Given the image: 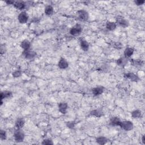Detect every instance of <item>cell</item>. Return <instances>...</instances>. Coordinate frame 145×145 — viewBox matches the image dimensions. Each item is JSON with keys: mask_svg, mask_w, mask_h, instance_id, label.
I'll list each match as a JSON object with an SVG mask.
<instances>
[{"mask_svg": "<svg viewBox=\"0 0 145 145\" xmlns=\"http://www.w3.org/2000/svg\"><path fill=\"white\" fill-rule=\"evenodd\" d=\"M25 137V134L22 129H16L14 134V138L16 142H22L23 141Z\"/></svg>", "mask_w": 145, "mask_h": 145, "instance_id": "cell-1", "label": "cell"}, {"mask_svg": "<svg viewBox=\"0 0 145 145\" xmlns=\"http://www.w3.org/2000/svg\"><path fill=\"white\" fill-rule=\"evenodd\" d=\"M82 26L80 25H79V24H77V25H76L72 27L70 30L69 32L71 35L73 36H77L80 35L82 32Z\"/></svg>", "mask_w": 145, "mask_h": 145, "instance_id": "cell-2", "label": "cell"}, {"mask_svg": "<svg viewBox=\"0 0 145 145\" xmlns=\"http://www.w3.org/2000/svg\"><path fill=\"white\" fill-rule=\"evenodd\" d=\"M119 126L121 127L124 130L130 131L133 129V124L130 121H123L121 122Z\"/></svg>", "mask_w": 145, "mask_h": 145, "instance_id": "cell-3", "label": "cell"}, {"mask_svg": "<svg viewBox=\"0 0 145 145\" xmlns=\"http://www.w3.org/2000/svg\"><path fill=\"white\" fill-rule=\"evenodd\" d=\"M116 24H118L121 27L126 28L129 26V22L121 16H118L116 18Z\"/></svg>", "mask_w": 145, "mask_h": 145, "instance_id": "cell-4", "label": "cell"}, {"mask_svg": "<svg viewBox=\"0 0 145 145\" xmlns=\"http://www.w3.org/2000/svg\"><path fill=\"white\" fill-rule=\"evenodd\" d=\"M29 15L27 14L26 12H22L20 13L18 16V21L21 24H25L29 20Z\"/></svg>", "mask_w": 145, "mask_h": 145, "instance_id": "cell-5", "label": "cell"}, {"mask_svg": "<svg viewBox=\"0 0 145 145\" xmlns=\"http://www.w3.org/2000/svg\"><path fill=\"white\" fill-rule=\"evenodd\" d=\"M78 18L82 21H86L89 18V14L87 12L86 10H81L78 12Z\"/></svg>", "mask_w": 145, "mask_h": 145, "instance_id": "cell-6", "label": "cell"}, {"mask_svg": "<svg viewBox=\"0 0 145 145\" xmlns=\"http://www.w3.org/2000/svg\"><path fill=\"white\" fill-rule=\"evenodd\" d=\"M23 56L25 57L28 60H32L35 58L36 56V53L35 52L31 51L30 49L27 51H24L23 53Z\"/></svg>", "mask_w": 145, "mask_h": 145, "instance_id": "cell-7", "label": "cell"}, {"mask_svg": "<svg viewBox=\"0 0 145 145\" xmlns=\"http://www.w3.org/2000/svg\"><path fill=\"white\" fill-rule=\"evenodd\" d=\"M124 77L126 78L130 79V81L133 82H138L140 81V78L138 76H137L136 74H134L133 72H127L124 75Z\"/></svg>", "mask_w": 145, "mask_h": 145, "instance_id": "cell-8", "label": "cell"}, {"mask_svg": "<svg viewBox=\"0 0 145 145\" xmlns=\"http://www.w3.org/2000/svg\"><path fill=\"white\" fill-rule=\"evenodd\" d=\"M58 66L61 69H66L69 66V64L64 58H61L58 63Z\"/></svg>", "mask_w": 145, "mask_h": 145, "instance_id": "cell-9", "label": "cell"}, {"mask_svg": "<svg viewBox=\"0 0 145 145\" xmlns=\"http://www.w3.org/2000/svg\"><path fill=\"white\" fill-rule=\"evenodd\" d=\"M58 108L59 111L62 114H65L67 112V110L68 108V105L66 103H60L58 105Z\"/></svg>", "mask_w": 145, "mask_h": 145, "instance_id": "cell-10", "label": "cell"}, {"mask_svg": "<svg viewBox=\"0 0 145 145\" xmlns=\"http://www.w3.org/2000/svg\"><path fill=\"white\" fill-rule=\"evenodd\" d=\"M25 124V121L23 119L19 118L16 120L15 127L16 129H22Z\"/></svg>", "mask_w": 145, "mask_h": 145, "instance_id": "cell-11", "label": "cell"}, {"mask_svg": "<svg viewBox=\"0 0 145 145\" xmlns=\"http://www.w3.org/2000/svg\"><path fill=\"white\" fill-rule=\"evenodd\" d=\"M127 58L124 56L119 58V59L116 61V64H117V65H119V66L121 67L125 66L127 64Z\"/></svg>", "mask_w": 145, "mask_h": 145, "instance_id": "cell-12", "label": "cell"}, {"mask_svg": "<svg viewBox=\"0 0 145 145\" xmlns=\"http://www.w3.org/2000/svg\"><path fill=\"white\" fill-rule=\"evenodd\" d=\"M31 47V43L28 40H24L20 43V47H21L24 51L29 50Z\"/></svg>", "mask_w": 145, "mask_h": 145, "instance_id": "cell-13", "label": "cell"}, {"mask_svg": "<svg viewBox=\"0 0 145 145\" xmlns=\"http://www.w3.org/2000/svg\"><path fill=\"white\" fill-rule=\"evenodd\" d=\"M80 46L81 49L83 51H87L89 49V44L87 41L85 39H81L80 40Z\"/></svg>", "mask_w": 145, "mask_h": 145, "instance_id": "cell-14", "label": "cell"}, {"mask_svg": "<svg viewBox=\"0 0 145 145\" xmlns=\"http://www.w3.org/2000/svg\"><path fill=\"white\" fill-rule=\"evenodd\" d=\"M134 52V50L133 48H130V47L126 48V49L124 50V57L127 58L130 57L133 54Z\"/></svg>", "mask_w": 145, "mask_h": 145, "instance_id": "cell-15", "label": "cell"}, {"mask_svg": "<svg viewBox=\"0 0 145 145\" xmlns=\"http://www.w3.org/2000/svg\"><path fill=\"white\" fill-rule=\"evenodd\" d=\"M14 6L15 8L19 10H23L26 8V3L23 1H15Z\"/></svg>", "mask_w": 145, "mask_h": 145, "instance_id": "cell-16", "label": "cell"}, {"mask_svg": "<svg viewBox=\"0 0 145 145\" xmlns=\"http://www.w3.org/2000/svg\"><path fill=\"white\" fill-rule=\"evenodd\" d=\"M104 92V88L102 87H95L92 90V92L94 96H99L102 94Z\"/></svg>", "mask_w": 145, "mask_h": 145, "instance_id": "cell-17", "label": "cell"}, {"mask_svg": "<svg viewBox=\"0 0 145 145\" xmlns=\"http://www.w3.org/2000/svg\"><path fill=\"white\" fill-rule=\"evenodd\" d=\"M108 140L107 138L106 137H103V136L98 137L96 138V143H98L99 144H101V145L106 144L108 142Z\"/></svg>", "mask_w": 145, "mask_h": 145, "instance_id": "cell-18", "label": "cell"}, {"mask_svg": "<svg viewBox=\"0 0 145 145\" xmlns=\"http://www.w3.org/2000/svg\"><path fill=\"white\" fill-rule=\"evenodd\" d=\"M90 115L96 117H101L103 115V112L101 109H96L92 110L90 112Z\"/></svg>", "mask_w": 145, "mask_h": 145, "instance_id": "cell-19", "label": "cell"}, {"mask_svg": "<svg viewBox=\"0 0 145 145\" xmlns=\"http://www.w3.org/2000/svg\"><path fill=\"white\" fill-rule=\"evenodd\" d=\"M106 29L109 31L115 30L117 27V24L113 22H107L106 23Z\"/></svg>", "mask_w": 145, "mask_h": 145, "instance_id": "cell-20", "label": "cell"}, {"mask_svg": "<svg viewBox=\"0 0 145 145\" xmlns=\"http://www.w3.org/2000/svg\"><path fill=\"white\" fill-rule=\"evenodd\" d=\"M132 116L134 119H140L142 116V112L141 110L137 109L134 110L132 112Z\"/></svg>", "mask_w": 145, "mask_h": 145, "instance_id": "cell-21", "label": "cell"}, {"mask_svg": "<svg viewBox=\"0 0 145 145\" xmlns=\"http://www.w3.org/2000/svg\"><path fill=\"white\" fill-rule=\"evenodd\" d=\"M54 9L53 8L51 5L47 6L44 9V13L47 15L51 16L53 14Z\"/></svg>", "mask_w": 145, "mask_h": 145, "instance_id": "cell-22", "label": "cell"}, {"mask_svg": "<svg viewBox=\"0 0 145 145\" xmlns=\"http://www.w3.org/2000/svg\"><path fill=\"white\" fill-rule=\"evenodd\" d=\"M121 121L117 117H114L110 120V124L114 126H119Z\"/></svg>", "mask_w": 145, "mask_h": 145, "instance_id": "cell-23", "label": "cell"}, {"mask_svg": "<svg viewBox=\"0 0 145 145\" xmlns=\"http://www.w3.org/2000/svg\"><path fill=\"white\" fill-rule=\"evenodd\" d=\"M12 96V92L10 91H5L1 93V100L3 101V99H6L11 97Z\"/></svg>", "mask_w": 145, "mask_h": 145, "instance_id": "cell-24", "label": "cell"}, {"mask_svg": "<svg viewBox=\"0 0 145 145\" xmlns=\"http://www.w3.org/2000/svg\"><path fill=\"white\" fill-rule=\"evenodd\" d=\"M7 138V134L6 131L4 130L1 129L0 130V138L2 141L5 140Z\"/></svg>", "mask_w": 145, "mask_h": 145, "instance_id": "cell-25", "label": "cell"}, {"mask_svg": "<svg viewBox=\"0 0 145 145\" xmlns=\"http://www.w3.org/2000/svg\"><path fill=\"white\" fill-rule=\"evenodd\" d=\"M42 144H46V145L53 144V141L50 139H46L43 141Z\"/></svg>", "mask_w": 145, "mask_h": 145, "instance_id": "cell-26", "label": "cell"}, {"mask_svg": "<svg viewBox=\"0 0 145 145\" xmlns=\"http://www.w3.org/2000/svg\"><path fill=\"white\" fill-rule=\"evenodd\" d=\"M20 75H21V71H20L19 70L15 71L13 73V76L14 78H18Z\"/></svg>", "mask_w": 145, "mask_h": 145, "instance_id": "cell-27", "label": "cell"}, {"mask_svg": "<svg viewBox=\"0 0 145 145\" xmlns=\"http://www.w3.org/2000/svg\"><path fill=\"white\" fill-rule=\"evenodd\" d=\"M133 61V64L134 65H136V66H138V65H139V66H141V65L143 64V62L141 60H134Z\"/></svg>", "mask_w": 145, "mask_h": 145, "instance_id": "cell-28", "label": "cell"}, {"mask_svg": "<svg viewBox=\"0 0 145 145\" xmlns=\"http://www.w3.org/2000/svg\"><path fill=\"white\" fill-rule=\"evenodd\" d=\"M145 1L144 0H137V1H134V3H135V4L137 6H141L144 3Z\"/></svg>", "mask_w": 145, "mask_h": 145, "instance_id": "cell-29", "label": "cell"}, {"mask_svg": "<svg viewBox=\"0 0 145 145\" xmlns=\"http://www.w3.org/2000/svg\"><path fill=\"white\" fill-rule=\"evenodd\" d=\"M114 47H115L116 49H121V48H122V44L120 43H116L115 44V45H114Z\"/></svg>", "mask_w": 145, "mask_h": 145, "instance_id": "cell-30", "label": "cell"}, {"mask_svg": "<svg viewBox=\"0 0 145 145\" xmlns=\"http://www.w3.org/2000/svg\"><path fill=\"white\" fill-rule=\"evenodd\" d=\"M1 54H3V53H5V51H6V48H5V46H1Z\"/></svg>", "mask_w": 145, "mask_h": 145, "instance_id": "cell-31", "label": "cell"}, {"mask_svg": "<svg viewBox=\"0 0 145 145\" xmlns=\"http://www.w3.org/2000/svg\"><path fill=\"white\" fill-rule=\"evenodd\" d=\"M5 2L8 5H14V3H15V1H5Z\"/></svg>", "mask_w": 145, "mask_h": 145, "instance_id": "cell-32", "label": "cell"}, {"mask_svg": "<svg viewBox=\"0 0 145 145\" xmlns=\"http://www.w3.org/2000/svg\"><path fill=\"white\" fill-rule=\"evenodd\" d=\"M142 142L143 144H145V138H144V135L142 137Z\"/></svg>", "mask_w": 145, "mask_h": 145, "instance_id": "cell-33", "label": "cell"}]
</instances>
